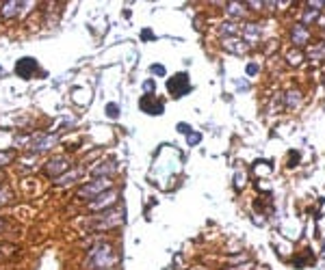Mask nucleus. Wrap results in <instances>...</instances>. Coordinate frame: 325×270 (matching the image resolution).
Here are the masks:
<instances>
[{
	"label": "nucleus",
	"instance_id": "nucleus-10",
	"mask_svg": "<svg viewBox=\"0 0 325 270\" xmlns=\"http://www.w3.org/2000/svg\"><path fill=\"white\" fill-rule=\"evenodd\" d=\"M260 35H263V28H260L258 24H245V26H243V42L245 44H249V46L258 44Z\"/></svg>",
	"mask_w": 325,
	"mask_h": 270
},
{
	"label": "nucleus",
	"instance_id": "nucleus-25",
	"mask_svg": "<svg viewBox=\"0 0 325 270\" xmlns=\"http://www.w3.org/2000/svg\"><path fill=\"white\" fill-rule=\"evenodd\" d=\"M251 268H254V264H251V261H247V264L245 266H232V268H228V270H251Z\"/></svg>",
	"mask_w": 325,
	"mask_h": 270
},
{
	"label": "nucleus",
	"instance_id": "nucleus-22",
	"mask_svg": "<svg viewBox=\"0 0 325 270\" xmlns=\"http://www.w3.org/2000/svg\"><path fill=\"white\" fill-rule=\"evenodd\" d=\"M11 160H13V153H0V167L9 165Z\"/></svg>",
	"mask_w": 325,
	"mask_h": 270
},
{
	"label": "nucleus",
	"instance_id": "nucleus-7",
	"mask_svg": "<svg viewBox=\"0 0 325 270\" xmlns=\"http://www.w3.org/2000/svg\"><path fill=\"white\" fill-rule=\"evenodd\" d=\"M35 69H37V61L30 59V56H24V59H20L18 63H15V73L24 80H28L32 73H35Z\"/></svg>",
	"mask_w": 325,
	"mask_h": 270
},
{
	"label": "nucleus",
	"instance_id": "nucleus-29",
	"mask_svg": "<svg viewBox=\"0 0 325 270\" xmlns=\"http://www.w3.org/2000/svg\"><path fill=\"white\" fill-rule=\"evenodd\" d=\"M256 69H258L256 65H249V67H247V71H249V73H256Z\"/></svg>",
	"mask_w": 325,
	"mask_h": 270
},
{
	"label": "nucleus",
	"instance_id": "nucleus-31",
	"mask_svg": "<svg viewBox=\"0 0 325 270\" xmlns=\"http://www.w3.org/2000/svg\"><path fill=\"white\" fill-rule=\"evenodd\" d=\"M0 229H3V223H0Z\"/></svg>",
	"mask_w": 325,
	"mask_h": 270
},
{
	"label": "nucleus",
	"instance_id": "nucleus-11",
	"mask_svg": "<svg viewBox=\"0 0 325 270\" xmlns=\"http://www.w3.org/2000/svg\"><path fill=\"white\" fill-rule=\"evenodd\" d=\"M223 48L228 52H234V54L247 52V44L243 42V39H239V37H225L223 39Z\"/></svg>",
	"mask_w": 325,
	"mask_h": 270
},
{
	"label": "nucleus",
	"instance_id": "nucleus-14",
	"mask_svg": "<svg viewBox=\"0 0 325 270\" xmlns=\"http://www.w3.org/2000/svg\"><path fill=\"white\" fill-rule=\"evenodd\" d=\"M115 171H117V167L113 165V162H107V165H104V162H100L98 167L91 169V173H93V175H102V173L109 175V173H115Z\"/></svg>",
	"mask_w": 325,
	"mask_h": 270
},
{
	"label": "nucleus",
	"instance_id": "nucleus-24",
	"mask_svg": "<svg viewBox=\"0 0 325 270\" xmlns=\"http://www.w3.org/2000/svg\"><path fill=\"white\" fill-rule=\"evenodd\" d=\"M9 199H11V190L3 188V190H0V201H9Z\"/></svg>",
	"mask_w": 325,
	"mask_h": 270
},
{
	"label": "nucleus",
	"instance_id": "nucleus-21",
	"mask_svg": "<svg viewBox=\"0 0 325 270\" xmlns=\"http://www.w3.org/2000/svg\"><path fill=\"white\" fill-rule=\"evenodd\" d=\"M288 63H292V65L302 63V52H290L288 54Z\"/></svg>",
	"mask_w": 325,
	"mask_h": 270
},
{
	"label": "nucleus",
	"instance_id": "nucleus-12",
	"mask_svg": "<svg viewBox=\"0 0 325 270\" xmlns=\"http://www.w3.org/2000/svg\"><path fill=\"white\" fill-rule=\"evenodd\" d=\"M308 37H310V30H308L304 24H297V26H292L290 39H292V44H295V46H306Z\"/></svg>",
	"mask_w": 325,
	"mask_h": 270
},
{
	"label": "nucleus",
	"instance_id": "nucleus-23",
	"mask_svg": "<svg viewBox=\"0 0 325 270\" xmlns=\"http://www.w3.org/2000/svg\"><path fill=\"white\" fill-rule=\"evenodd\" d=\"M200 138H202L200 134H195V132L191 134V132H189V136H186V141H189V145H198V143H200Z\"/></svg>",
	"mask_w": 325,
	"mask_h": 270
},
{
	"label": "nucleus",
	"instance_id": "nucleus-17",
	"mask_svg": "<svg viewBox=\"0 0 325 270\" xmlns=\"http://www.w3.org/2000/svg\"><path fill=\"white\" fill-rule=\"evenodd\" d=\"M310 59L312 61H323L325 59V42H321L316 48H312V50H310Z\"/></svg>",
	"mask_w": 325,
	"mask_h": 270
},
{
	"label": "nucleus",
	"instance_id": "nucleus-28",
	"mask_svg": "<svg viewBox=\"0 0 325 270\" xmlns=\"http://www.w3.org/2000/svg\"><path fill=\"white\" fill-rule=\"evenodd\" d=\"M316 24H319V26H321V28H325V13L321 15V18H319V20H316Z\"/></svg>",
	"mask_w": 325,
	"mask_h": 270
},
{
	"label": "nucleus",
	"instance_id": "nucleus-20",
	"mask_svg": "<svg viewBox=\"0 0 325 270\" xmlns=\"http://www.w3.org/2000/svg\"><path fill=\"white\" fill-rule=\"evenodd\" d=\"M107 114L111 119H117V114H119V106L117 104H107Z\"/></svg>",
	"mask_w": 325,
	"mask_h": 270
},
{
	"label": "nucleus",
	"instance_id": "nucleus-15",
	"mask_svg": "<svg viewBox=\"0 0 325 270\" xmlns=\"http://www.w3.org/2000/svg\"><path fill=\"white\" fill-rule=\"evenodd\" d=\"M219 30H221V35H228V37H237L239 35V26L234 22H223Z\"/></svg>",
	"mask_w": 325,
	"mask_h": 270
},
{
	"label": "nucleus",
	"instance_id": "nucleus-2",
	"mask_svg": "<svg viewBox=\"0 0 325 270\" xmlns=\"http://www.w3.org/2000/svg\"><path fill=\"white\" fill-rule=\"evenodd\" d=\"M111 188V179L109 177H98V179H93V182H89V184H85L83 188H78V197L80 199H95V197H100V195L104 192V190H109Z\"/></svg>",
	"mask_w": 325,
	"mask_h": 270
},
{
	"label": "nucleus",
	"instance_id": "nucleus-26",
	"mask_svg": "<svg viewBox=\"0 0 325 270\" xmlns=\"http://www.w3.org/2000/svg\"><path fill=\"white\" fill-rule=\"evenodd\" d=\"M152 73H158V76H165V67H162V65H152Z\"/></svg>",
	"mask_w": 325,
	"mask_h": 270
},
{
	"label": "nucleus",
	"instance_id": "nucleus-4",
	"mask_svg": "<svg viewBox=\"0 0 325 270\" xmlns=\"http://www.w3.org/2000/svg\"><path fill=\"white\" fill-rule=\"evenodd\" d=\"M54 145H56V136H52V134L37 132V134L30 136V149L32 151H48V149H52Z\"/></svg>",
	"mask_w": 325,
	"mask_h": 270
},
{
	"label": "nucleus",
	"instance_id": "nucleus-13",
	"mask_svg": "<svg viewBox=\"0 0 325 270\" xmlns=\"http://www.w3.org/2000/svg\"><path fill=\"white\" fill-rule=\"evenodd\" d=\"M245 5H239V3H230L228 5V9H225V13L230 15V18H243L245 15Z\"/></svg>",
	"mask_w": 325,
	"mask_h": 270
},
{
	"label": "nucleus",
	"instance_id": "nucleus-30",
	"mask_svg": "<svg viewBox=\"0 0 325 270\" xmlns=\"http://www.w3.org/2000/svg\"><path fill=\"white\" fill-rule=\"evenodd\" d=\"M0 76H3V67H0Z\"/></svg>",
	"mask_w": 325,
	"mask_h": 270
},
{
	"label": "nucleus",
	"instance_id": "nucleus-3",
	"mask_svg": "<svg viewBox=\"0 0 325 270\" xmlns=\"http://www.w3.org/2000/svg\"><path fill=\"white\" fill-rule=\"evenodd\" d=\"M167 89L174 97H182V95L189 93L191 83H189V78H186V73H176L174 78L167 80Z\"/></svg>",
	"mask_w": 325,
	"mask_h": 270
},
{
	"label": "nucleus",
	"instance_id": "nucleus-5",
	"mask_svg": "<svg viewBox=\"0 0 325 270\" xmlns=\"http://www.w3.org/2000/svg\"><path fill=\"white\" fill-rule=\"evenodd\" d=\"M139 108L143 112H148V114H162V110H165V104H162L160 100H156V95L145 93L139 100Z\"/></svg>",
	"mask_w": 325,
	"mask_h": 270
},
{
	"label": "nucleus",
	"instance_id": "nucleus-16",
	"mask_svg": "<svg viewBox=\"0 0 325 270\" xmlns=\"http://www.w3.org/2000/svg\"><path fill=\"white\" fill-rule=\"evenodd\" d=\"M80 173H83V169H74V171H72V173H68V175H61L59 179H56V184H59V186H63V184H72V182H74V179H76Z\"/></svg>",
	"mask_w": 325,
	"mask_h": 270
},
{
	"label": "nucleus",
	"instance_id": "nucleus-27",
	"mask_svg": "<svg viewBox=\"0 0 325 270\" xmlns=\"http://www.w3.org/2000/svg\"><path fill=\"white\" fill-rule=\"evenodd\" d=\"M154 87H156V85H154V80H148V83H145V85H143V89H145V91H152V89H154Z\"/></svg>",
	"mask_w": 325,
	"mask_h": 270
},
{
	"label": "nucleus",
	"instance_id": "nucleus-6",
	"mask_svg": "<svg viewBox=\"0 0 325 270\" xmlns=\"http://www.w3.org/2000/svg\"><path fill=\"white\" fill-rule=\"evenodd\" d=\"M68 169H70V160H68V158H63V156H56V158H52V160L46 165V175H48V177H56V179H59V177H61V173H65Z\"/></svg>",
	"mask_w": 325,
	"mask_h": 270
},
{
	"label": "nucleus",
	"instance_id": "nucleus-8",
	"mask_svg": "<svg viewBox=\"0 0 325 270\" xmlns=\"http://www.w3.org/2000/svg\"><path fill=\"white\" fill-rule=\"evenodd\" d=\"M117 201V192L115 190H109L107 195H100V197H95L91 203H89V210H93V212H100V210H104V208H109V206H113V203Z\"/></svg>",
	"mask_w": 325,
	"mask_h": 270
},
{
	"label": "nucleus",
	"instance_id": "nucleus-19",
	"mask_svg": "<svg viewBox=\"0 0 325 270\" xmlns=\"http://www.w3.org/2000/svg\"><path fill=\"white\" fill-rule=\"evenodd\" d=\"M299 95H302L299 91H290L288 93V108H292V106H297L299 102H302V97H299Z\"/></svg>",
	"mask_w": 325,
	"mask_h": 270
},
{
	"label": "nucleus",
	"instance_id": "nucleus-18",
	"mask_svg": "<svg viewBox=\"0 0 325 270\" xmlns=\"http://www.w3.org/2000/svg\"><path fill=\"white\" fill-rule=\"evenodd\" d=\"M18 3H5L3 5V11H0V13H3L5 15V18H13V15L15 13H18Z\"/></svg>",
	"mask_w": 325,
	"mask_h": 270
},
{
	"label": "nucleus",
	"instance_id": "nucleus-9",
	"mask_svg": "<svg viewBox=\"0 0 325 270\" xmlns=\"http://www.w3.org/2000/svg\"><path fill=\"white\" fill-rule=\"evenodd\" d=\"M121 223V212H109V214H102L100 220H95L91 225L93 229H111Z\"/></svg>",
	"mask_w": 325,
	"mask_h": 270
},
{
	"label": "nucleus",
	"instance_id": "nucleus-1",
	"mask_svg": "<svg viewBox=\"0 0 325 270\" xmlns=\"http://www.w3.org/2000/svg\"><path fill=\"white\" fill-rule=\"evenodd\" d=\"M115 264V255L109 244H98L89 251V266L93 270H102V268H111Z\"/></svg>",
	"mask_w": 325,
	"mask_h": 270
}]
</instances>
